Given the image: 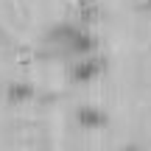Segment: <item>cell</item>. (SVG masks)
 I'll list each match as a JSON object with an SVG mask.
<instances>
[{"mask_svg":"<svg viewBox=\"0 0 151 151\" xmlns=\"http://www.w3.org/2000/svg\"><path fill=\"white\" fill-rule=\"evenodd\" d=\"M48 42H53L56 48H62L65 53H73V56H90L98 48L95 37L81 22H59V25H53L48 31Z\"/></svg>","mask_w":151,"mask_h":151,"instance_id":"cell-1","label":"cell"},{"mask_svg":"<svg viewBox=\"0 0 151 151\" xmlns=\"http://www.w3.org/2000/svg\"><path fill=\"white\" fill-rule=\"evenodd\" d=\"M109 67V62L104 59V56H84L81 62H76L70 67V81L73 84H90V81H95L98 76H104V70Z\"/></svg>","mask_w":151,"mask_h":151,"instance_id":"cell-2","label":"cell"},{"mask_svg":"<svg viewBox=\"0 0 151 151\" xmlns=\"http://www.w3.org/2000/svg\"><path fill=\"white\" fill-rule=\"evenodd\" d=\"M76 120H78V126L87 129V132H98V129H106L109 126V115H106V109H101V106H78Z\"/></svg>","mask_w":151,"mask_h":151,"instance_id":"cell-3","label":"cell"},{"mask_svg":"<svg viewBox=\"0 0 151 151\" xmlns=\"http://www.w3.org/2000/svg\"><path fill=\"white\" fill-rule=\"evenodd\" d=\"M101 9H98V0H76V17H78L81 25H90L98 20Z\"/></svg>","mask_w":151,"mask_h":151,"instance_id":"cell-4","label":"cell"},{"mask_svg":"<svg viewBox=\"0 0 151 151\" xmlns=\"http://www.w3.org/2000/svg\"><path fill=\"white\" fill-rule=\"evenodd\" d=\"M6 95H9L11 104H22V101H31L34 98V87L31 84H9Z\"/></svg>","mask_w":151,"mask_h":151,"instance_id":"cell-5","label":"cell"}]
</instances>
